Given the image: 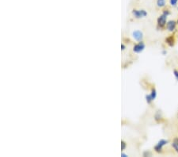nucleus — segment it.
<instances>
[{
	"instance_id": "obj_5",
	"label": "nucleus",
	"mask_w": 178,
	"mask_h": 157,
	"mask_svg": "<svg viewBox=\"0 0 178 157\" xmlns=\"http://www.w3.org/2000/svg\"><path fill=\"white\" fill-rule=\"evenodd\" d=\"M167 17H168V15H166V14H165L162 13V14L157 18V25H158V26L162 28V27H164L165 25Z\"/></svg>"
},
{
	"instance_id": "obj_17",
	"label": "nucleus",
	"mask_w": 178,
	"mask_h": 157,
	"mask_svg": "<svg viewBox=\"0 0 178 157\" xmlns=\"http://www.w3.org/2000/svg\"><path fill=\"white\" fill-rule=\"evenodd\" d=\"M121 156H123V157H127V155L126 154H124V153H122V154H121Z\"/></svg>"
},
{
	"instance_id": "obj_15",
	"label": "nucleus",
	"mask_w": 178,
	"mask_h": 157,
	"mask_svg": "<svg viewBox=\"0 0 178 157\" xmlns=\"http://www.w3.org/2000/svg\"><path fill=\"white\" fill-rule=\"evenodd\" d=\"M173 74H174V76L176 77V78L178 80V71L177 70H174L173 71Z\"/></svg>"
},
{
	"instance_id": "obj_16",
	"label": "nucleus",
	"mask_w": 178,
	"mask_h": 157,
	"mask_svg": "<svg viewBox=\"0 0 178 157\" xmlns=\"http://www.w3.org/2000/svg\"><path fill=\"white\" fill-rule=\"evenodd\" d=\"M121 49H122V50H124V49H125V45H124V44L121 45Z\"/></svg>"
},
{
	"instance_id": "obj_3",
	"label": "nucleus",
	"mask_w": 178,
	"mask_h": 157,
	"mask_svg": "<svg viewBox=\"0 0 178 157\" xmlns=\"http://www.w3.org/2000/svg\"><path fill=\"white\" fill-rule=\"evenodd\" d=\"M133 15L136 18H144L147 15V13L144 10H134L132 11Z\"/></svg>"
},
{
	"instance_id": "obj_11",
	"label": "nucleus",
	"mask_w": 178,
	"mask_h": 157,
	"mask_svg": "<svg viewBox=\"0 0 178 157\" xmlns=\"http://www.w3.org/2000/svg\"><path fill=\"white\" fill-rule=\"evenodd\" d=\"M154 118H155V120H156L157 121H158L159 120H161V118H162V114H161V112H160V111H157V112L155 114Z\"/></svg>"
},
{
	"instance_id": "obj_1",
	"label": "nucleus",
	"mask_w": 178,
	"mask_h": 157,
	"mask_svg": "<svg viewBox=\"0 0 178 157\" xmlns=\"http://www.w3.org/2000/svg\"><path fill=\"white\" fill-rule=\"evenodd\" d=\"M168 143H169V141H168V140H164V139L160 140L159 141H158V142L157 143V144L154 146V150H155V152H161L162 150V149H163V147H164L165 145H166Z\"/></svg>"
},
{
	"instance_id": "obj_14",
	"label": "nucleus",
	"mask_w": 178,
	"mask_h": 157,
	"mask_svg": "<svg viewBox=\"0 0 178 157\" xmlns=\"http://www.w3.org/2000/svg\"><path fill=\"white\" fill-rule=\"evenodd\" d=\"M125 149H126V143L124 141H122L121 142V149L124 150Z\"/></svg>"
},
{
	"instance_id": "obj_13",
	"label": "nucleus",
	"mask_w": 178,
	"mask_h": 157,
	"mask_svg": "<svg viewBox=\"0 0 178 157\" xmlns=\"http://www.w3.org/2000/svg\"><path fill=\"white\" fill-rule=\"evenodd\" d=\"M151 152L149 151H146L143 152V156H151Z\"/></svg>"
},
{
	"instance_id": "obj_6",
	"label": "nucleus",
	"mask_w": 178,
	"mask_h": 157,
	"mask_svg": "<svg viewBox=\"0 0 178 157\" xmlns=\"http://www.w3.org/2000/svg\"><path fill=\"white\" fill-rule=\"evenodd\" d=\"M132 37H134V39L137 41H142L143 37V34L140 30H135L132 33Z\"/></svg>"
},
{
	"instance_id": "obj_18",
	"label": "nucleus",
	"mask_w": 178,
	"mask_h": 157,
	"mask_svg": "<svg viewBox=\"0 0 178 157\" xmlns=\"http://www.w3.org/2000/svg\"><path fill=\"white\" fill-rule=\"evenodd\" d=\"M162 53H163V54H165V53H166V51H163Z\"/></svg>"
},
{
	"instance_id": "obj_10",
	"label": "nucleus",
	"mask_w": 178,
	"mask_h": 157,
	"mask_svg": "<svg viewBox=\"0 0 178 157\" xmlns=\"http://www.w3.org/2000/svg\"><path fill=\"white\" fill-rule=\"evenodd\" d=\"M166 3H165V0H157V5L158 7H164L165 6Z\"/></svg>"
},
{
	"instance_id": "obj_2",
	"label": "nucleus",
	"mask_w": 178,
	"mask_h": 157,
	"mask_svg": "<svg viewBox=\"0 0 178 157\" xmlns=\"http://www.w3.org/2000/svg\"><path fill=\"white\" fill-rule=\"evenodd\" d=\"M146 45L142 41H139V43H138L136 45H134L133 47V52L134 53H139L141 52H143L144 50Z\"/></svg>"
},
{
	"instance_id": "obj_8",
	"label": "nucleus",
	"mask_w": 178,
	"mask_h": 157,
	"mask_svg": "<svg viewBox=\"0 0 178 157\" xmlns=\"http://www.w3.org/2000/svg\"><path fill=\"white\" fill-rule=\"evenodd\" d=\"M165 42L169 45L170 46H173L174 45V38L171 36V37H167L165 39Z\"/></svg>"
},
{
	"instance_id": "obj_4",
	"label": "nucleus",
	"mask_w": 178,
	"mask_h": 157,
	"mask_svg": "<svg viewBox=\"0 0 178 157\" xmlns=\"http://www.w3.org/2000/svg\"><path fill=\"white\" fill-rule=\"evenodd\" d=\"M156 96H157V92H156V90L154 89V88H152L151 90V93L150 94H147L146 96V102L148 104H150L152 101H154L155 99H156Z\"/></svg>"
},
{
	"instance_id": "obj_9",
	"label": "nucleus",
	"mask_w": 178,
	"mask_h": 157,
	"mask_svg": "<svg viewBox=\"0 0 178 157\" xmlns=\"http://www.w3.org/2000/svg\"><path fill=\"white\" fill-rule=\"evenodd\" d=\"M172 147L175 149V151L176 152H178V138L177 137H176V138H174L173 143H172Z\"/></svg>"
},
{
	"instance_id": "obj_19",
	"label": "nucleus",
	"mask_w": 178,
	"mask_h": 157,
	"mask_svg": "<svg viewBox=\"0 0 178 157\" xmlns=\"http://www.w3.org/2000/svg\"><path fill=\"white\" fill-rule=\"evenodd\" d=\"M177 24H178V21H177Z\"/></svg>"
},
{
	"instance_id": "obj_12",
	"label": "nucleus",
	"mask_w": 178,
	"mask_h": 157,
	"mask_svg": "<svg viewBox=\"0 0 178 157\" xmlns=\"http://www.w3.org/2000/svg\"><path fill=\"white\" fill-rule=\"evenodd\" d=\"M177 1H178V0H170V4H171V6H175L176 5V3H177Z\"/></svg>"
},
{
	"instance_id": "obj_7",
	"label": "nucleus",
	"mask_w": 178,
	"mask_h": 157,
	"mask_svg": "<svg viewBox=\"0 0 178 157\" xmlns=\"http://www.w3.org/2000/svg\"><path fill=\"white\" fill-rule=\"evenodd\" d=\"M176 25V22L175 21H169V22H167V24H166L168 30L170 31V32H173V31L175 30Z\"/></svg>"
}]
</instances>
